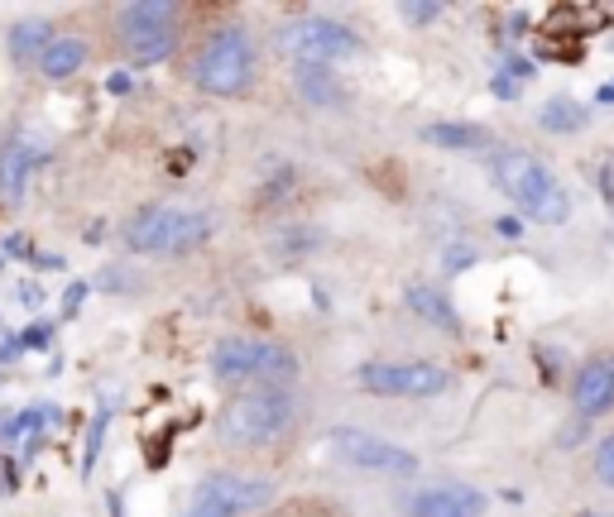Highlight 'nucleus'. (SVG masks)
Masks as SVG:
<instances>
[{
	"label": "nucleus",
	"instance_id": "nucleus-1",
	"mask_svg": "<svg viewBox=\"0 0 614 517\" xmlns=\"http://www.w3.org/2000/svg\"><path fill=\"white\" fill-rule=\"evenodd\" d=\"M490 178L509 202H514L524 216H533L538 225H561L571 216V196L561 188V178L543 158H533L524 149H494L490 158Z\"/></svg>",
	"mask_w": 614,
	"mask_h": 517
},
{
	"label": "nucleus",
	"instance_id": "nucleus-2",
	"mask_svg": "<svg viewBox=\"0 0 614 517\" xmlns=\"http://www.w3.org/2000/svg\"><path fill=\"white\" fill-rule=\"evenodd\" d=\"M293 374H298V355L279 340L231 336L212 350V379H221V383H265V389H283Z\"/></svg>",
	"mask_w": 614,
	"mask_h": 517
},
{
	"label": "nucleus",
	"instance_id": "nucleus-3",
	"mask_svg": "<svg viewBox=\"0 0 614 517\" xmlns=\"http://www.w3.org/2000/svg\"><path fill=\"white\" fill-rule=\"evenodd\" d=\"M216 427L231 446H269L293 427V397L283 389H250L221 407Z\"/></svg>",
	"mask_w": 614,
	"mask_h": 517
},
{
	"label": "nucleus",
	"instance_id": "nucleus-4",
	"mask_svg": "<svg viewBox=\"0 0 614 517\" xmlns=\"http://www.w3.org/2000/svg\"><path fill=\"white\" fill-rule=\"evenodd\" d=\"M115 44L130 63H159L178 44V5L174 0H130L115 5Z\"/></svg>",
	"mask_w": 614,
	"mask_h": 517
},
{
	"label": "nucleus",
	"instance_id": "nucleus-5",
	"mask_svg": "<svg viewBox=\"0 0 614 517\" xmlns=\"http://www.w3.org/2000/svg\"><path fill=\"white\" fill-rule=\"evenodd\" d=\"M212 235V216L192 206H145L125 225V245L139 255H182Z\"/></svg>",
	"mask_w": 614,
	"mask_h": 517
},
{
	"label": "nucleus",
	"instance_id": "nucleus-6",
	"mask_svg": "<svg viewBox=\"0 0 614 517\" xmlns=\"http://www.w3.org/2000/svg\"><path fill=\"white\" fill-rule=\"evenodd\" d=\"M250 68H255V48L245 38V30H216L206 38V48L198 53V63H192V77L212 97H235L250 82Z\"/></svg>",
	"mask_w": 614,
	"mask_h": 517
},
{
	"label": "nucleus",
	"instance_id": "nucleus-7",
	"mask_svg": "<svg viewBox=\"0 0 614 517\" xmlns=\"http://www.w3.org/2000/svg\"><path fill=\"white\" fill-rule=\"evenodd\" d=\"M269 498H273L269 480H250V474H212V480H202L198 488H192L182 517H245V513L269 508Z\"/></svg>",
	"mask_w": 614,
	"mask_h": 517
},
{
	"label": "nucleus",
	"instance_id": "nucleus-8",
	"mask_svg": "<svg viewBox=\"0 0 614 517\" xmlns=\"http://www.w3.org/2000/svg\"><path fill=\"white\" fill-rule=\"evenodd\" d=\"M279 48L293 53L298 63H312V68H332V63H342V58H356L360 38H356V30H346V24H336V20L303 15V20L283 24Z\"/></svg>",
	"mask_w": 614,
	"mask_h": 517
},
{
	"label": "nucleus",
	"instance_id": "nucleus-9",
	"mask_svg": "<svg viewBox=\"0 0 614 517\" xmlns=\"http://www.w3.org/2000/svg\"><path fill=\"white\" fill-rule=\"evenodd\" d=\"M322 450H326L332 460H342V465H350V470H370V474H413V470H417V456H413V450L384 441V436L356 431V427L326 431Z\"/></svg>",
	"mask_w": 614,
	"mask_h": 517
},
{
	"label": "nucleus",
	"instance_id": "nucleus-10",
	"mask_svg": "<svg viewBox=\"0 0 614 517\" xmlns=\"http://www.w3.org/2000/svg\"><path fill=\"white\" fill-rule=\"evenodd\" d=\"M356 383L380 397H437L451 389V374L442 364H423V360H409V364L375 360V364H360Z\"/></svg>",
	"mask_w": 614,
	"mask_h": 517
},
{
	"label": "nucleus",
	"instance_id": "nucleus-11",
	"mask_svg": "<svg viewBox=\"0 0 614 517\" xmlns=\"http://www.w3.org/2000/svg\"><path fill=\"white\" fill-rule=\"evenodd\" d=\"M409 517H485V494H476L466 484L417 488L409 498Z\"/></svg>",
	"mask_w": 614,
	"mask_h": 517
},
{
	"label": "nucleus",
	"instance_id": "nucleus-12",
	"mask_svg": "<svg viewBox=\"0 0 614 517\" xmlns=\"http://www.w3.org/2000/svg\"><path fill=\"white\" fill-rule=\"evenodd\" d=\"M34 158H38V144L30 135H10V144L0 149V196H5V202H20L24 196Z\"/></svg>",
	"mask_w": 614,
	"mask_h": 517
},
{
	"label": "nucleus",
	"instance_id": "nucleus-13",
	"mask_svg": "<svg viewBox=\"0 0 614 517\" xmlns=\"http://www.w3.org/2000/svg\"><path fill=\"white\" fill-rule=\"evenodd\" d=\"M571 403H577L581 417H600L605 407H614V364L610 360H591L577 374V389H571Z\"/></svg>",
	"mask_w": 614,
	"mask_h": 517
},
{
	"label": "nucleus",
	"instance_id": "nucleus-14",
	"mask_svg": "<svg viewBox=\"0 0 614 517\" xmlns=\"http://www.w3.org/2000/svg\"><path fill=\"white\" fill-rule=\"evenodd\" d=\"M293 77H298V91H303V101L322 105V111H342V105L350 101L346 87H342V77H336L332 68H312V63H298Z\"/></svg>",
	"mask_w": 614,
	"mask_h": 517
},
{
	"label": "nucleus",
	"instance_id": "nucleus-15",
	"mask_svg": "<svg viewBox=\"0 0 614 517\" xmlns=\"http://www.w3.org/2000/svg\"><path fill=\"white\" fill-rule=\"evenodd\" d=\"M82 63H87V44H82V38L58 34L54 44L44 48V58H38V72H44L48 82H63V77H72Z\"/></svg>",
	"mask_w": 614,
	"mask_h": 517
},
{
	"label": "nucleus",
	"instance_id": "nucleus-16",
	"mask_svg": "<svg viewBox=\"0 0 614 517\" xmlns=\"http://www.w3.org/2000/svg\"><path fill=\"white\" fill-rule=\"evenodd\" d=\"M54 44V30L44 20H24L10 30V58L15 63H30V58H44V48Z\"/></svg>",
	"mask_w": 614,
	"mask_h": 517
},
{
	"label": "nucleus",
	"instance_id": "nucleus-17",
	"mask_svg": "<svg viewBox=\"0 0 614 517\" xmlns=\"http://www.w3.org/2000/svg\"><path fill=\"white\" fill-rule=\"evenodd\" d=\"M423 139H427V144H442V149H456V154L490 144V135H485L480 125H427V130H423Z\"/></svg>",
	"mask_w": 614,
	"mask_h": 517
},
{
	"label": "nucleus",
	"instance_id": "nucleus-18",
	"mask_svg": "<svg viewBox=\"0 0 614 517\" xmlns=\"http://www.w3.org/2000/svg\"><path fill=\"white\" fill-rule=\"evenodd\" d=\"M409 307L417 312V316H427L433 326H447V330H456V312L447 307V297L437 293V288H427V283H413L409 288Z\"/></svg>",
	"mask_w": 614,
	"mask_h": 517
},
{
	"label": "nucleus",
	"instance_id": "nucleus-19",
	"mask_svg": "<svg viewBox=\"0 0 614 517\" xmlns=\"http://www.w3.org/2000/svg\"><path fill=\"white\" fill-rule=\"evenodd\" d=\"M538 125L543 130H557V135H571V130H581L585 125V111L571 97H552L543 105V115H538Z\"/></svg>",
	"mask_w": 614,
	"mask_h": 517
},
{
	"label": "nucleus",
	"instance_id": "nucleus-20",
	"mask_svg": "<svg viewBox=\"0 0 614 517\" xmlns=\"http://www.w3.org/2000/svg\"><path fill=\"white\" fill-rule=\"evenodd\" d=\"M265 517H346V513L326 498H293V503H283V508H269Z\"/></svg>",
	"mask_w": 614,
	"mask_h": 517
},
{
	"label": "nucleus",
	"instance_id": "nucleus-21",
	"mask_svg": "<svg viewBox=\"0 0 614 517\" xmlns=\"http://www.w3.org/2000/svg\"><path fill=\"white\" fill-rule=\"evenodd\" d=\"M595 480L600 484H614V431L595 446Z\"/></svg>",
	"mask_w": 614,
	"mask_h": 517
},
{
	"label": "nucleus",
	"instance_id": "nucleus-22",
	"mask_svg": "<svg viewBox=\"0 0 614 517\" xmlns=\"http://www.w3.org/2000/svg\"><path fill=\"white\" fill-rule=\"evenodd\" d=\"M399 15H403V20H413V24H427V20H437V15H442V5H399Z\"/></svg>",
	"mask_w": 614,
	"mask_h": 517
},
{
	"label": "nucleus",
	"instance_id": "nucleus-23",
	"mask_svg": "<svg viewBox=\"0 0 614 517\" xmlns=\"http://www.w3.org/2000/svg\"><path fill=\"white\" fill-rule=\"evenodd\" d=\"M518 231H524V225H518L514 216H504V221H500V235H518Z\"/></svg>",
	"mask_w": 614,
	"mask_h": 517
}]
</instances>
